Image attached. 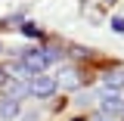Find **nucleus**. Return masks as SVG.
Returning a JSON list of instances; mask_svg holds the SVG:
<instances>
[{
    "mask_svg": "<svg viewBox=\"0 0 124 121\" xmlns=\"http://www.w3.org/2000/svg\"><path fill=\"white\" fill-rule=\"evenodd\" d=\"M56 78L53 75H31V81H28V93L31 96H37V99H46V96H53L56 93Z\"/></svg>",
    "mask_w": 124,
    "mask_h": 121,
    "instance_id": "1",
    "label": "nucleus"
},
{
    "mask_svg": "<svg viewBox=\"0 0 124 121\" xmlns=\"http://www.w3.org/2000/svg\"><path fill=\"white\" fill-rule=\"evenodd\" d=\"M50 65L44 50H25V56H22V68L28 72V75H44V68Z\"/></svg>",
    "mask_w": 124,
    "mask_h": 121,
    "instance_id": "2",
    "label": "nucleus"
},
{
    "mask_svg": "<svg viewBox=\"0 0 124 121\" xmlns=\"http://www.w3.org/2000/svg\"><path fill=\"white\" fill-rule=\"evenodd\" d=\"M99 109H102V115L115 118V115H121V112H124V99L118 96V93L106 90V93H99Z\"/></svg>",
    "mask_w": 124,
    "mask_h": 121,
    "instance_id": "3",
    "label": "nucleus"
},
{
    "mask_svg": "<svg viewBox=\"0 0 124 121\" xmlns=\"http://www.w3.org/2000/svg\"><path fill=\"white\" fill-rule=\"evenodd\" d=\"M19 115H22V106H19L16 99H9V96H3V99H0V118L3 121H16Z\"/></svg>",
    "mask_w": 124,
    "mask_h": 121,
    "instance_id": "4",
    "label": "nucleus"
},
{
    "mask_svg": "<svg viewBox=\"0 0 124 121\" xmlns=\"http://www.w3.org/2000/svg\"><path fill=\"white\" fill-rule=\"evenodd\" d=\"M56 84H62L65 90H78L81 87V75L75 68H68V72H62V78H56Z\"/></svg>",
    "mask_w": 124,
    "mask_h": 121,
    "instance_id": "5",
    "label": "nucleus"
},
{
    "mask_svg": "<svg viewBox=\"0 0 124 121\" xmlns=\"http://www.w3.org/2000/svg\"><path fill=\"white\" fill-rule=\"evenodd\" d=\"M102 84H106V90H121L124 87V72H108V75H102Z\"/></svg>",
    "mask_w": 124,
    "mask_h": 121,
    "instance_id": "6",
    "label": "nucleus"
},
{
    "mask_svg": "<svg viewBox=\"0 0 124 121\" xmlns=\"http://www.w3.org/2000/svg\"><path fill=\"white\" fill-rule=\"evenodd\" d=\"M6 96L19 103L22 96H28V84H25V81H13V84H9V93H6Z\"/></svg>",
    "mask_w": 124,
    "mask_h": 121,
    "instance_id": "7",
    "label": "nucleus"
},
{
    "mask_svg": "<svg viewBox=\"0 0 124 121\" xmlns=\"http://www.w3.org/2000/svg\"><path fill=\"white\" fill-rule=\"evenodd\" d=\"M112 28L118 31V34H124V19H112Z\"/></svg>",
    "mask_w": 124,
    "mask_h": 121,
    "instance_id": "8",
    "label": "nucleus"
},
{
    "mask_svg": "<svg viewBox=\"0 0 124 121\" xmlns=\"http://www.w3.org/2000/svg\"><path fill=\"white\" fill-rule=\"evenodd\" d=\"M93 121H115V118H108V115H96Z\"/></svg>",
    "mask_w": 124,
    "mask_h": 121,
    "instance_id": "9",
    "label": "nucleus"
},
{
    "mask_svg": "<svg viewBox=\"0 0 124 121\" xmlns=\"http://www.w3.org/2000/svg\"><path fill=\"white\" fill-rule=\"evenodd\" d=\"M3 84H6V72L0 68V87H3Z\"/></svg>",
    "mask_w": 124,
    "mask_h": 121,
    "instance_id": "10",
    "label": "nucleus"
},
{
    "mask_svg": "<svg viewBox=\"0 0 124 121\" xmlns=\"http://www.w3.org/2000/svg\"><path fill=\"white\" fill-rule=\"evenodd\" d=\"M0 53H3V44H0Z\"/></svg>",
    "mask_w": 124,
    "mask_h": 121,
    "instance_id": "11",
    "label": "nucleus"
},
{
    "mask_svg": "<svg viewBox=\"0 0 124 121\" xmlns=\"http://www.w3.org/2000/svg\"><path fill=\"white\" fill-rule=\"evenodd\" d=\"M75 121H81V118H75Z\"/></svg>",
    "mask_w": 124,
    "mask_h": 121,
    "instance_id": "12",
    "label": "nucleus"
}]
</instances>
